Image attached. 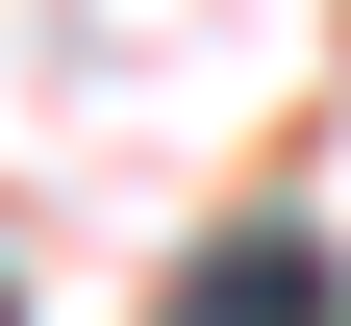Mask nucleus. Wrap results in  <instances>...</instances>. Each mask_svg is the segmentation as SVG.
Here are the masks:
<instances>
[{"label": "nucleus", "mask_w": 351, "mask_h": 326, "mask_svg": "<svg viewBox=\"0 0 351 326\" xmlns=\"http://www.w3.org/2000/svg\"><path fill=\"white\" fill-rule=\"evenodd\" d=\"M176 326H326V251H276V226H251L226 276H176Z\"/></svg>", "instance_id": "f257e3e1"}]
</instances>
